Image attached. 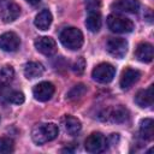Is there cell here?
Instances as JSON below:
<instances>
[{
	"label": "cell",
	"instance_id": "obj_7",
	"mask_svg": "<svg viewBox=\"0 0 154 154\" xmlns=\"http://www.w3.org/2000/svg\"><path fill=\"white\" fill-rule=\"evenodd\" d=\"M106 49L111 55L122 59L128 52V42L122 37H112L107 41Z\"/></svg>",
	"mask_w": 154,
	"mask_h": 154
},
{
	"label": "cell",
	"instance_id": "obj_15",
	"mask_svg": "<svg viewBox=\"0 0 154 154\" xmlns=\"http://www.w3.org/2000/svg\"><path fill=\"white\" fill-rule=\"evenodd\" d=\"M135 55L142 63H150L153 60V57H154L153 46L150 43H148V42H141L136 47Z\"/></svg>",
	"mask_w": 154,
	"mask_h": 154
},
{
	"label": "cell",
	"instance_id": "obj_14",
	"mask_svg": "<svg viewBox=\"0 0 154 154\" xmlns=\"http://www.w3.org/2000/svg\"><path fill=\"white\" fill-rule=\"evenodd\" d=\"M153 100H154V85H149L148 88L140 90L135 96V102L142 108L152 106Z\"/></svg>",
	"mask_w": 154,
	"mask_h": 154
},
{
	"label": "cell",
	"instance_id": "obj_8",
	"mask_svg": "<svg viewBox=\"0 0 154 154\" xmlns=\"http://www.w3.org/2000/svg\"><path fill=\"white\" fill-rule=\"evenodd\" d=\"M54 90H55L54 85L51 82H41L34 87L32 95L37 101L45 102V101H48L53 96Z\"/></svg>",
	"mask_w": 154,
	"mask_h": 154
},
{
	"label": "cell",
	"instance_id": "obj_1",
	"mask_svg": "<svg viewBox=\"0 0 154 154\" xmlns=\"http://www.w3.org/2000/svg\"><path fill=\"white\" fill-rule=\"evenodd\" d=\"M59 129L53 123H43L36 125L31 131V138L36 144H43L46 142L57 138Z\"/></svg>",
	"mask_w": 154,
	"mask_h": 154
},
{
	"label": "cell",
	"instance_id": "obj_5",
	"mask_svg": "<svg viewBox=\"0 0 154 154\" xmlns=\"http://www.w3.org/2000/svg\"><path fill=\"white\" fill-rule=\"evenodd\" d=\"M107 144H108V140L101 132H93L87 137L84 142V148L87 152L96 154L105 152L107 149Z\"/></svg>",
	"mask_w": 154,
	"mask_h": 154
},
{
	"label": "cell",
	"instance_id": "obj_9",
	"mask_svg": "<svg viewBox=\"0 0 154 154\" xmlns=\"http://www.w3.org/2000/svg\"><path fill=\"white\" fill-rule=\"evenodd\" d=\"M20 40L13 31H7L0 35V48L5 52H16L19 48Z\"/></svg>",
	"mask_w": 154,
	"mask_h": 154
},
{
	"label": "cell",
	"instance_id": "obj_10",
	"mask_svg": "<svg viewBox=\"0 0 154 154\" xmlns=\"http://www.w3.org/2000/svg\"><path fill=\"white\" fill-rule=\"evenodd\" d=\"M141 77V72L136 69L132 67H125L120 75V79H119V84L120 88L124 90L130 89Z\"/></svg>",
	"mask_w": 154,
	"mask_h": 154
},
{
	"label": "cell",
	"instance_id": "obj_22",
	"mask_svg": "<svg viewBox=\"0 0 154 154\" xmlns=\"http://www.w3.org/2000/svg\"><path fill=\"white\" fill-rule=\"evenodd\" d=\"M85 93H87V87H85L84 84L79 83V84L75 85V87L67 93V99L75 101V100H77V99H81Z\"/></svg>",
	"mask_w": 154,
	"mask_h": 154
},
{
	"label": "cell",
	"instance_id": "obj_13",
	"mask_svg": "<svg viewBox=\"0 0 154 154\" xmlns=\"http://www.w3.org/2000/svg\"><path fill=\"white\" fill-rule=\"evenodd\" d=\"M20 14V7L14 2H6L0 7V18L5 23L16 20Z\"/></svg>",
	"mask_w": 154,
	"mask_h": 154
},
{
	"label": "cell",
	"instance_id": "obj_4",
	"mask_svg": "<svg viewBox=\"0 0 154 154\" xmlns=\"http://www.w3.org/2000/svg\"><path fill=\"white\" fill-rule=\"evenodd\" d=\"M107 26L112 32L126 34L132 31L134 23L126 17H123L119 14H109L107 17Z\"/></svg>",
	"mask_w": 154,
	"mask_h": 154
},
{
	"label": "cell",
	"instance_id": "obj_27",
	"mask_svg": "<svg viewBox=\"0 0 154 154\" xmlns=\"http://www.w3.org/2000/svg\"><path fill=\"white\" fill-rule=\"evenodd\" d=\"M101 7V0H87L85 1V8L88 13L90 12H99Z\"/></svg>",
	"mask_w": 154,
	"mask_h": 154
},
{
	"label": "cell",
	"instance_id": "obj_2",
	"mask_svg": "<svg viewBox=\"0 0 154 154\" xmlns=\"http://www.w3.org/2000/svg\"><path fill=\"white\" fill-rule=\"evenodd\" d=\"M59 38H60V42L63 43V46L70 51H77L83 45L82 31L77 28H73V26L65 28L64 30H61Z\"/></svg>",
	"mask_w": 154,
	"mask_h": 154
},
{
	"label": "cell",
	"instance_id": "obj_28",
	"mask_svg": "<svg viewBox=\"0 0 154 154\" xmlns=\"http://www.w3.org/2000/svg\"><path fill=\"white\" fill-rule=\"evenodd\" d=\"M28 4H30V5H32V6H35V5H37V4H40L41 2V0H25Z\"/></svg>",
	"mask_w": 154,
	"mask_h": 154
},
{
	"label": "cell",
	"instance_id": "obj_11",
	"mask_svg": "<svg viewBox=\"0 0 154 154\" xmlns=\"http://www.w3.org/2000/svg\"><path fill=\"white\" fill-rule=\"evenodd\" d=\"M35 48L37 49V52L42 53L43 55H53L57 52V43L52 37L48 36H41L37 37L34 42Z\"/></svg>",
	"mask_w": 154,
	"mask_h": 154
},
{
	"label": "cell",
	"instance_id": "obj_16",
	"mask_svg": "<svg viewBox=\"0 0 154 154\" xmlns=\"http://www.w3.org/2000/svg\"><path fill=\"white\" fill-rule=\"evenodd\" d=\"M61 123H63V126H64L65 132L69 134V135H71V136L77 135L81 131V129H82L81 122L77 118L72 117V116H65L63 118Z\"/></svg>",
	"mask_w": 154,
	"mask_h": 154
},
{
	"label": "cell",
	"instance_id": "obj_6",
	"mask_svg": "<svg viewBox=\"0 0 154 154\" xmlns=\"http://www.w3.org/2000/svg\"><path fill=\"white\" fill-rule=\"evenodd\" d=\"M116 75V69L113 67V65L108 64V63H101L97 66L94 67L93 72H91V77L94 81L99 82V83H109L113 77Z\"/></svg>",
	"mask_w": 154,
	"mask_h": 154
},
{
	"label": "cell",
	"instance_id": "obj_23",
	"mask_svg": "<svg viewBox=\"0 0 154 154\" xmlns=\"http://www.w3.org/2000/svg\"><path fill=\"white\" fill-rule=\"evenodd\" d=\"M14 149V143L10 137H0V153H12Z\"/></svg>",
	"mask_w": 154,
	"mask_h": 154
},
{
	"label": "cell",
	"instance_id": "obj_19",
	"mask_svg": "<svg viewBox=\"0 0 154 154\" xmlns=\"http://www.w3.org/2000/svg\"><path fill=\"white\" fill-rule=\"evenodd\" d=\"M154 122L152 118H144L140 123V135L144 141H152L154 137Z\"/></svg>",
	"mask_w": 154,
	"mask_h": 154
},
{
	"label": "cell",
	"instance_id": "obj_18",
	"mask_svg": "<svg viewBox=\"0 0 154 154\" xmlns=\"http://www.w3.org/2000/svg\"><path fill=\"white\" fill-rule=\"evenodd\" d=\"M45 71V67L41 63L37 61H29L24 66V76L28 79H32L36 77H40Z\"/></svg>",
	"mask_w": 154,
	"mask_h": 154
},
{
	"label": "cell",
	"instance_id": "obj_26",
	"mask_svg": "<svg viewBox=\"0 0 154 154\" xmlns=\"http://www.w3.org/2000/svg\"><path fill=\"white\" fill-rule=\"evenodd\" d=\"M8 84H0V103H8V95L11 93Z\"/></svg>",
	"mask_w": 154,
	"mask_h": 154
},
{
	"label": "cell",
	"instance_id": "obj_17",
	"mask_svg": "<svg viewBox=\"0 0 154 154\" xmlns=\"http://www.w3.org/2000/svg\"><path fill=\"white\" fill-rule=\"evenodd\" d=\"M52 13L49 10H42L41 12H38L35 17V20H34V24L37 29L40 30H47L51 24H52Z\"/></svg>",
	"mask_w": 154,
	"mask_h": 154
},
{
	"label": "cell",
	"instance_id": "obj_3",
	"mask_svg": "<svg viewBox=\"0 0 154 154\" xmlns=\"http://www.w3.org/2000/svg\"><path fill=\"white\" fill-rule=\"evenodd\" d=\"M129 111L123 107V106H112V107H108L106 109H103L99 118L102 120V122H108V123H117V124H120V123H125L128 119H129Z\"/></svg>",
	"mask_w": 154,
	"mask_h": 154
},
{
	"label": "cell",
	"instance_id": "obj_29",
	"mask_svg": "<svg viewBox=\"0 0 154 154\" xmlns=\"http://www.w3.org/2000/svg\"><path fill=\"white\" fill-rule=\"evenodd\" d=\"M0 1H5V0H0Z\"/></svg>",
	"mask_w": 154,
	"mask_h": 154
},
{
	"label": "cell",
	"instance_id": "obj_25",
	"mask_svg": "<svg viewBox=\"0 0 154 154\" xmlns=\"http://www.w3.org/2000/svg\"><path fill=\"white\" fill-rule=\"evenodd\" d=\"M72 71L76 73V75H82L83 72H84V70H85V60H84V58H82V57H79L73 64H72Z\"/></svg>",
	"mask_w": 154,
	"mask_h": 154
},
{
	"label": "cell",
	"instance_id": "obj_24",
	"mask_svg": "<svg viewBox=\"0 0 154 154\" xmlns=\"http://www.w3.org/2000/svg\"><path fill=\"white\" fill-rule=\"evenodd\" d=\"M24 102V94L19 90H11L10 95H8V103H13V105H20Z\"/></svg>",
	"mask_w": 154,
	"mask_h": 154
},
{
	"label": "cell",
	"instance_id": "obj_20",
	"mask_svg": "<svg viewBox=\"0 0 154 154\" xmlns=\"http://www.w3.org/2000/svg\"><path fill=\"white\" fill-rule=\"evenodd\" d=\"M102 19L100 12H90L85 19V26L91 32H97L101 28Z\"/></svg>",
	"mask_w": 154,
	"mask_h": 154
},
{
	"label": "cell",
	"instance_id": "obj_12",
	"mask_svg": "<svg viewBox=\"0 0 154 154\" xmlns=\"http://www.w3.org/2000/svg\"><path fill=\"white\" fill-rule=\"evenodd\" d=\"M111 8L122 13H136L140 10L138 0H116L112 2Z\"/></svg>",
	"mask_w": 154,
	"mask_h": 154
},
{
	"label": "cell",
	"instance_id": "obj_21",
	"mask_svg": "<svg viewBox=\"0 0 154 154\" xmlns=\"http://www.w3.org/2000/svg\"><path fill=\"white\" fill-rule=\"evenodd\" d=\"M14 78V70L12 66L6 65L0 69V84H8Z\"/></svg>",
	"mask_w": 154,
	"mask_h": 154
}]
</instances>
